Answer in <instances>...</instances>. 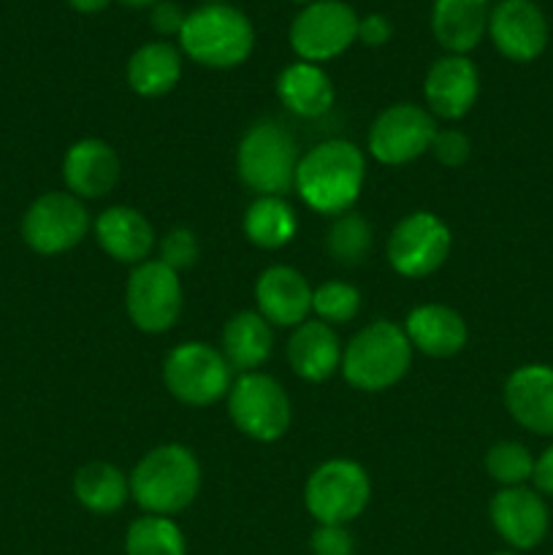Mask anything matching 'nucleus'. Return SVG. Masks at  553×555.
Wrapping results in <instances>:
<instances>
[{
    "label": "nucleus",
    "mask_w": 553,
    "mask_h": 555,
    "mask_svg": "<svg viewBox=\"0 0 553 555\" xmlns=\"http://www.w3.org/2000/svg\"><path fill=\"white\" fill-rule=\"evenodd\" d=\"M366 182V157L347 139H329L307 150L298 160L296 193L312 211L339 217L352 211Z\"/></svg>",
    "instance_id": "f257e3e1"
},
{
    "label": "nucleus",
    "mask_w": 553,
    "mask_h": 555,
    "mask_svg": "<svg viewBox=\"0 0 553 555\" xmlns=\"http://www.w3.org/2000/svg\"><path fill=\"white\" fill-rule=\"evenodd\" d=\"M130 499L144 515L173 518L195 502L201 491V464L184 444L152 448L130 472Z\"/></svg>",
    "instance_id": "f03ea898"
},
{
    "label": "nucleus",
    "mask_w": 553,
    "mask_h": 555,
    "mask_svg": "<svg viewBox=\"0 0 553 555\" xmlns=\"http://www.w3.org/2000/svg\"><path fill=\"white\" fill-rule=\"evenodd\" d=\"M179 52L204 68L228 70L247 63L255 49V27L244 11L228 3H204L190 11L179 33Z\"/></svg>",
    "instance_id": "7ed1b4c3"
},
{
    "label": "nucleus",
    "mask_w": 553,
    "mask_h": 555,
    "mask_svg": "<svg viewBox=\"0 0 553 555\" xmlns=\"http://www.w3.org/2000/svg\"><path fill=\"white\" fill-rule=\"evenodd\" d=\"M412 363V345L404 325L374 320L347 341L342 352V377L363 393H383L407 377Z\"/></svg>",
    "instance_id": "20e7f679"
},
{
    "label": "nucleus",
    "mask_w": 553,
    "mask_h": 555,
    "mask_svg": "<svg viewBox=\"0 0 553 555\" xmlns=\"http://www.w3.org/2000/svg\"><path fill=\"white\" fill-rule=\"evenodd\" d=\"M298 144L287 128L274 119H260L249 125L236 150V171L244 188L258 195L285 198L296 188Z\"/></svg>",
    "instance_id": "39448f33"
},
{
    "label": "nucleus",
    "mask_w": 553,
    "mask_h": 555,
    "mask_svg": "<svg viewBox=\"0 0 553 555\" xmlns=\"http://www.w3.org/2000/svg\"><path fill=\"white\" fill-rule=\"evenodd\" d=\"M372 499L366 469L350 459H329L309 475L304 504L318 526H350Z\"/></svg>",
    "instance_id": "423d86ee"
},
{
    "label": "nucleus",
    "mask_w": 553,
    "mask_h": 555,
    "mask_svg": "<svg viewBox=\"0 0 553 555\" xmlns=\"http://www.w3.org/2000/svg\"><path fill=\"white\" fill-rule=\"evenodd\" d=\"M163 383L182 404L211 406L231 390L233 369L226 356L206 341H182L163 361Z\"/></svg>",
    "instance_id": "0eeeda50"
},
{
    "label": "nucleus",
    "mask_w": 553,
    "mask_h": 555,
    "mask_svg": "<svg viewBox=\"0 0 553 555\" xmlns=\"http://www.w3.org/2000/svg\"><path fill=\"white\" fill-rule=\"evenodd\" d=\"M228 417L253 442H276L291 428V399L271 374H239L228 390Z\"/></svg>",
    "instance_id": "6e6552de"
},
{
    "label": "nucleus",
    "mask_w": 553,
    "mask_h": 555,
    "mask_svg": "<svg viewBox=\"0 0 553 555\" xmlns=\"http://www.w3.org/2000/svg\"><path fill=\"white\" fill-rule=\"evenodd\" d=\"M358 20L345 0H314L293 16L287 41L304 63H329L358 41Z\"/></svg>",
    "instance_id": "1a4fd4ad"
},
{
    "label": "nucleus",
    "mask_w": 553,
    "mask_h": 555,
    "mask_svg": "<svg viewBox=\"0 0 553 555\" xmlns=\"http://www.w3.org/2000/svg\"><path fill=\"white\" fill-rule=\"evenodd\" d=\"M90 225L85 201L70 193L49 190L38 195L22 215V238L36 255L54 258L79 247Z\"/></svg>",
    "instance_id": "9d476101"
},
{
    "label": "nucleus",
    "mask_w": 553,
    "mask_h": 555,
    "mask_svg": "<svg viewBox=\"0 0 553 555\" xmlns=\"http://www.w3.org/2000/svg\"><path fill=\"white\" fill-rule=\"evenodd\" d=\"M184 307L182 280L160 260L136 266L125 285V312L144 334H166L177 325Z\"/></svg>",
    "instance_id": "9b49d317"
},
{
    "label": "nucleus",
    "mask_w": 553,
    "mask_h": 555,
    "mask_svg": "<svg viewBox=\"0 0 553 555\" xmlns=\"http://www.w3.org/2000/svg\"><path fill=\"white\" fill-rule=\"evenodd\" d=\"M453 247L448 222L434 211L401 217L388 236V263L404 280H423L445 266Z\"/></svg>",
    "instance_id": "f8f14e48"
},
{
    "label": "nucleus",
    "mask_w": 553,
    "mask_h": 555,
    "mask_svg": "<svg viewBox=\"0 0 553 555\" xmlns=\"http://www.w3.org/2000/svg\"><path fill=\"white\" fill-rule=\"evenodd\" d=\"M437 122L417 103H394L377 114L366 135V150L383 166H404L432 150Z\"/></svg>",
    "instance_id": "ddd939ff"
},
{
    "label": "nucleus",
    "mask_w": 553,
    "mask_h": 555,
    "mask_svg": "<svg viewBox=\"0 0 553 555\" xmlns=\"http://www.w3.org/2000/svg\"><path fill=\"white\" fill-rule=\"evenodd\" d=\"M488 518L499 540L515 553H529L545 542L551 509L535 488H499L488 504Z\"/></svg>",
    "instance_id": "4468645a"
},
{
    "label": "nucleus",
    "mask_w": 553,
    "mask_h": 555,
    "mask_svg": "<svg viewBox=\"0 0 553 555\" xmlns=\"http://www.w3.org/2000/svg\"><path fill=\"white\" fill-rule=\"evenodd\" d=\"M488 38L510 63H531L548 49L551 27L535 0H499L488 16Z\"/></svg>",
    "instance_id": "2eb2a0df"
},
{
    "label": "nucleus",
    "mask_w": 553,
    "mask_h": 555,
    "mask_svg": "<svg viewBox=\"0 0 553 555\" xmlns=\"http://www.w3.org/2000/svg\"><path fill=\"white\" fill-rule=\"evenodd\" d=\"M480 95V70L466 54H445L434 60L423 79V98L439 119H461L475 108Z\"/></svg>",
    "instance_id": "dca6fc26"
},
{
    "label": "nucleus",
    "mask_w": 553,
    "mask_h": 555,
    "mask_svg": "<svg viewBox=\"0 0 553 555\" xmlns=\"http://www.w3.org/2000/svg\"><path fill=\"white\" fill-rule=\"evenodd\" d=\"M504 406L520 428L537 437H553V366L526 363L510 372Z\"/></svg>",
    "instance_id": "f3484780"
},
{
    "label": "nucleus",
    "mask_w": 553,
    "mask_h": 555,
    "mask_svg": "<svg viewBox=\"0 0 553 555\" xmlns=\"http://www.w3.org/2000/svg\"><path fill=\"white\" fill-rule=\"evenodd\" d=\"M255 304L271 328H296L312 312V287L293 266H269L255 282Z\"/></svg>",
    "instance_id": "a211bd4d"
},
{
    "label": "nucleus",
    "mask_w": 553,
    "mask_h": 555,
    "mask_svg": "<svg viewBox=\"0 0 553 555\" xmlns=\"http://www.w3.org/2000/svg\"><path fill=\"white\" fill-rule=\"evenodd\" d=\"M119 155L103 139H79L63 157V179L70 195L81 201L103 198L119 182Z\"/></svg>",
    "instance_id": "6ab92c4d"
},
{
    "label": "nucleus",
    "mask_w": 553,
    "mask_h": 555,
    "mask_svg": "<svg viewBox=\"0 0 553 555\" xmlns=\"http://www.w3.org/2000/svg\"><path fill=\"white\" fill-rule=\"evenodd\" d=\"M92 233L103 253L117 263L139 266L150 260L157 238L150 220L133 206H108L92 222Z\"/></svg>",
    "instance_id": "aec40b11"
},
{
    "label": "nucleus",
    "mask_w": 553,
    "mask_h": 555,
    "mask_svg": "<svg viewBox=\"0 0 553 555\" xmlns=\"http://www.w3.org/2000/svg\"><path fill=\"white\" fill-rule=\"evenodd\" d=\"M404 334L412 350L428 358L459 356L470 339L466 320L445 304H421L404 320Z\"/></svg>",
    "instance_id": "412c9836"
},
{
    "label": "nucleus",
    "mask_w": 553,
    "mask_h": 555,
    "mask_svg": "<svg viewBox=\"0 0 553 555\" xmlns=\"http://www.w3.org/2000/svg\"><path fill=\"white\" fill-rule=\"evenodd\" d=\"M342 341L331 325L307 320L287 339V361L304 383H325L342 369Z\"/></svg>",
    "instance_id": "4be33fe9"
},
{
    "label": "nucleus",
    "mask_w": 553,
    "mask_h": 555,
    "mask_svg": "<svg viewBox=\"0 0 553 555\" xmlns=\"http://www.w3.org/2000/svg\"><path fill=\"white\" fill-rule=\"evenodd\" d=\"M488 0H434L432 33L448 54H470L488 36Z\"/></svg>",
    "instance_id": "5701e85b"
},
{
    "label": "nucleus",
    "mask_w": 553,
    "mask_h": 555,
    "mask_svg": "<svg viewBox=\"0 0 553 555\" xmlns=\"http://www.w3.org/2000/svg\"><path fill=\"white\" fill-rule=\"evenodd\" d=\"M274 90L282 106L304 119L323 117L334 106L336 98L334 81L323 70V65L304 63V60H296V63L285 65L280 70V76L274 81Z\"/></svg>",
    "instance_id": "b1692460"
},
{
    "label": "nucleus",
    "mask_w": 553,
    "mask_h": 555,
    "mask_svg": "<svg viewBox=\"0 0 553 555\" xmlns=\"http://www.w3.org/2000/svg\"><path fill=\"white\" fill-rule=\"evenodd\" d=\"M130 90L141 98H163L182 79V52L171 41H146L125 65Z\"/></svg>",
    "instance_id": "393cba45"
},
{
    "label": "nucleus",
    "mask_w": 553,
    "mask_h": 555,
    "mask_svg": "<svg viewBox=\"0 0 553 555\" xmlns=\"http://www.w3.org/2000/svg\"><path fill=\"white\" fill-rule=\"evenodd\" d=\"M274 350V328L255 309L236 312L222 328V356L233 372H258Z\"/></svg>",
    "instance_id": "a878e982"
},
{
    "label": "nucleus",
    "mask_w": 553,
    "mask_h": 555,
    "mask_svg": "<svg viewBox=\"0 0 553 555\" xmlns=\"http://www.w3.org/2000/svg\"><path fill=\"white\" fill-rule=\"evenodd\" d=\"M74 496L87 513L114 515L130 499V480L108 461H90L74 475Z\"/></svg>",
    "instance_id": "bb28decb"
},
{
    "label": "nucleus",
    "mask_w": 553,
    "mask_h": 555,
    "mask_svg": "<svg viewBox=\"0 0 553 555\" xmlns=\"http://www.w3.org/2000/svg\"><path fill=\"white\" fill-rule=\"evenodd\" d=\"M244 236L260 249H282L296 238L298 215L280 195H258L244 211Z\"/></svg>",
    "instance_id": "cd10ccee"
},
{
    "label": "nucleus",
    "mask_w": 553,
    "mask_h": 555,
    "mask_svg": "<svg viewBox=\"0 0 553 555\" xmlns=\"http://www.w3.org/2000/svg\"><path fill=\"white\" fill-rule=\"evenodd\" d=\"M125 555H188V540L173 518L141 515L125 531Z\"/></svg>",
    "instance_id": "c85d7f7f"
},
{
    "label": "nucleus",
    "mask_w": 553,
    "mask_h": 555,
    "mask_svg": "<svg viewBox=\"0 0 553 555\" xmlns=\"http://www.w3.org/2000/svg\"><path fill=\"white\" fill-rule=\"evenodd\" d=\"M374 244V231L369 220L358 211H345L334 217L325 236V249L342 266H361L369 258Z\"/></svg>",
    "instance_id": "c756f323"
},
{
    "label": "nucleus",
    "mask_w": 553,
    "mask_h": 555,
    "mask_svg": "<svg viewBox=\"0 0 553 555\" xmlns=\"http://www.w3.org/2000/svg\"><path fill=\"white\" fill-rule=\"evenodd\" d=\"M486 472L502 488L526 486L531 480V475H535V455H531V450L526 444L513 442V439H502V442L488 448Z\"/></svg>",
    "instance_id": "7c9ffc66"
},
{
    "label": "nucleus",
    "mask_w": 553,
    "mask_h": 555,
    "mask_svg": "<svg viewBox=\"0 0 553 555\" xmlns=\"http://www.w3.org/2000/svg\"><path fill=\"white\" fill-rule=\"evenodd\" d=\"M312 312L325 325H347L361 312V293L356 285L342 280H329L312 291Z\"/></svg>",
    "instance_id": "2f4dec72"
},
{
    "label": "nucleus",
    "mask_w": 553,
    "mask_h": 555,
    "mask_svg": "<svg viewBox=\"0 0 553 555\" xmlns=\"http://www.w3.org/2000/svg\"><path fill=\"white\" fill-rule=\"evenodd\" d=\"M157 255H160L157 260L177 271V274L184 269H193L201 258L198 236L190 228H171L157 242Z\"/></svg>",
    "instance_id": "473e14b6"
},
{
    "label": "nucleus",
    "mask_w": 553,
    "mask_h": 555,
    "mask_svg": "<svg viewBox=\"0 0 553 555\" xmlns=\"http://www.w3.org/2000/svg\"><path fill=\"white\" fill-rule=\"evenodd\" d=\"M432 152L437 157L439 166L445 168H461L472 155V141L464 130H455V128H445L434 133L432 141Z\"/></svg>",
    "instance_id": "72a5a7b5"
},
{
    "label": "nucleus",
    "mask_w": 553,
    "mask_h": 555,
    "mask_svg": "<svg viewBox=\"0 0 553 555\" xmlns=\"http://www.w3.org/2000/svg\"><path fill=\"white\" fill-rule=\"evenodd\" d=\"M312 555H356V540L347 526H318L309 537Z\"/></svg>",
    "instance_id": "f704fd0d"
},
{
    "label": "nucleus",
    "mask_w": 553,
    "mask_h": 555,
    "mask_svg": "<svg viewBox=\"0 0 553 555\" xmlns=\"http://www.w3.org/2000/svg\"><path fill=\"white\" fill-rule=\"evenodd\" d=\"M184 20H188V11L177 0H160L150 9V25L160 38H179Z\"/></svg>",
    "instance_id": "c9c22d12"
},
{
    "label": "nucleus",
    "mask_w": 553,
    "mask_h": 555,
    "mask_svg": "<svg viewBox=\"0 0 553 555\" xmlns=\"http://www.w3.org/2000/svg\"><path fill=\"white\" fill-rule=\"evenodd\" d=\"M390 38H394V22H390L385 14L372 11V14L358 20V41H361L363 47H372V49L385 47Z\"/></svg>",
    "instance_id": "e433bc0d"
},
{
    "label": "nucleus",
    "mask_w": 553,
    "mask_h": 555,
    "mask_svg": "<svg viewBox=\"0 0 553 555\" xmlns=\"http://www.w3.org/2000/svg\"><path fill=\"white\" fill-rule=\"evenodd\" d=\"M531 482H535L537 493L553 496V442L535 459V475H531Z\"/></svg>",
    "instance_id": "4c0bfd02"
},
{
    "label": "nucleus",
    "mask_w": 553,
    "mask_h": 555,
    "mask_svg": "<svg viewBox=\"0 0 553 555\" xmlns=\"http://www.w3.org/2000/svg\"><path fill=\"white\" fill-rule=\"evenodd\" d=\"M76 14H101V11L108 9L112 0H65Z\"/></svg>",
    "instance_id": "58836bf2"
},
{
    "label": "nucleus",
    "mask_w": 553,
    "mask_h": 555,
    "mask_svg": "<svg viewBox=\"0 0 553 555\" xmlns=\"http://www.w3.org/2000/svg\"><path fill=\"white\" fill-rule=\"evenodd\" d=\"M119 3H125L128 9H152V5L160 3V0H119Z\"/></svg>",
    "instance_id": "ea45409f"
},
{
    "label": "nucleus",
    "mask_w": 553,
    "mask_h": 555,
    "mask_svg": "<svg viewBox=\"0 0 553 555\" xmlns=\"http://www.w3.org/2000/svg\"><path fill=\"white\" fill-rule=\"evenodd\" d=\"M291 3H296V5H301V9H304V5H309V3H314V0H291Z\"/></svg>",
    "instance_id": "a19ab883"
},
{
    "label": "nucleus",
    "mask_w": 553,
    "mask_h": 555,
    "mask_svg": "<svg viewBox=\"0 0 553 555\" xmlns=\"http://www.w3.org/2000/svg\"><path fill=\"white\" fill-rule=\"evenodd\" d=\"M493 555H524V553H515V551H499V553H493Z\"/></svg>",
    "instance_id": "79ce46f5"
},
{
    "label": "nucleus",
    "mask_w": 553,
    "mask_h": 555,
    "mask_svg": "<svg viewBox=\"0 0 553 555\" xmlns=\"http://www.w3.org/2000/svg\"><path fill=\"white\" fill-rule=\"evenodd\" d=\"M204 3H226V0H204Z\"/></svg>",
    "instance_id": "37998d69"
},
{
    "label": "nucleus",
    "mask_w": 553,
    "mask_h": 555,
    "mask_svg": "<svg viewBox=\"0 0 553 555\" xmlns=\"http://www.w3.org/2000/svg\"><path fill=\"white\" fill-rule=\"evenodd\" d=\"M488 3H491V0H488ZM497 3H499V0H497Z\"/></svg>",
    "instance_id": "c03bdc74"
}]
</instances>
